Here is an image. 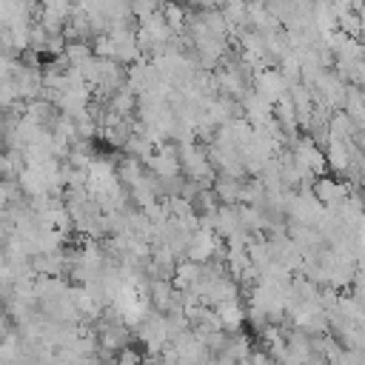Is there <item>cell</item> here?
<instances>
[{
	"mask_svg": "<svg viewBox=\"0 0 365 365\" xmlns=\"http://www.w3.org/2000/svg\"><path fill=\"white\" fill-rule=\"evenodd\" d=\"M311 191H314V197H317L328 211H336V208L342 205V200L351 194V185L342 182V180H336V174H319V177L314 180V185H311Z\"/></svg>",
	"mask_w": 365,
	"mask_h": 365,
	"instance_id": "6da1fadb",
	"label": "cell"
},
{
	"mask_svg": "<svg viewBox=\"0 0 365 365\" xmlns=\"http://www.w3.org/2000/svg\"><path fill=\"white\" fill-rule=\"evenodd\" d=\"M200 279H202V262H194V259H188V257H182V259L177 262L174 277H171L174 288H180V291L194 288Z\"/></svg>",
	"mask_w": 365,
	"mask_h": 365,
	"instance_id": "7a4b0ae2",
	"label": "cell"
},
{
	"mask_svg": "<svg viewBox=\"0 0 365 365\" xmlns=\"http://www.w3.org/2000/svg\"><path fill=\"white\" fill-rule=\"evenodd\" d=\"M217 317H220V325L225 331H240L248 319V311H242L240 299H225V302H217Z\"/></svg>",
	"mask_w": 365,
	"mask_h": 365,
	"instance_id": "3957f363",
	"label": "cell"
},
{
	"mask_svg": "<svg viewBox=\"0 0 365 365\" xmlns=\"http://www.w3.org/2000/svg\"><path fill=\"white\" fill-rule=\"evenodd\" d=\"M160 11H163V17H165V23L171 26L174 34L182 31V29H188V3H182V0H165L160 6Z\"/></svg>",
	"mask_w": 365,
	"mask_h": 365,
	"instance_id": "277c9868",
	"label": "cell"
},
{
	"mask_svg": "<svg viewBox=\"0 0 365 365\" xmlns=\"http://www.w3.org/2000/svg\"><path fill=\"white\" fill-rule=\"evenodd\" d=\"M40 9L43 11H51V14H60L68 20V14L74 11V3L71 0H40Z\"/></svg>",
	"mask_w": 365,
	"mask_h": 365,
	"instance_id": "5b68a950",
	"label": "cell"
},
{
	"mask_svg": "<svg viewBox=\"0 0 365 365\" xmlns=\"http://www.w3.org/2000/svg\"><path fill=\"white\" fill-rule=\"evenodd\" d=\"M140 359H145V354H143V351H137L131 342H128V345H123V348L117 351V362H140Z\"/></svg>",
	"mask_w": 365,
	"mask_h": 365,
	"instance_id": "8992f818",
	"label": "cell"
}]
</instances>
